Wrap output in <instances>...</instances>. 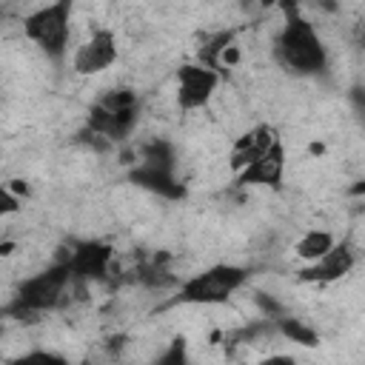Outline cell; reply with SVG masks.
<instances>
[{
  "instance_id": "6da1fadb",
  "label": "cell",
  "mask_w": 365,
  "mask_h": 365,
  "mask_svg": "<svg viewBox=\"0 0 365 365\" xmlns=\"http://www.w3.org/2000/svg\"><path fill=\"white\" fill-rule=\"evenodd\" d=\"M277 60L297 77H319L328 71V48L297 6H285V20L277 34Z\"/></svg>"
},
{
  "instance_id": "7a4b0ae2",
  "label": "cell",
  "mask_w": 365,
  "mask_h": 365,
  "mask_svg": "<svg viewBox=\"0 0 365 365\" xmlns=\"http://www.w3.org/2000/svg\"><path fill=\"white\" fill-rule=\"evenodd\" d=\"M74 285V277L68 271L66 262L54 259L51 265H46L43 271L26 277L17 291H14V299L9 305V314L14 317H37V314H46L57 305H63L68 299V288Z\"/></svg>"
},
{
  "instance_id": "3957f363",
  "label": "cell",
  "mask_w": 365,
  "mask_h": 365,
  "mask_svg": "<svg viewBox=\"0 0 365 365\" xmlns=\"http://www.w3.org/2000/svg\"><path fill=\"white\" fill-rule=\"evenodd\" d=\"M137 120H140V97L134 88L120 86V88L103 91L91 103L86 117V134L103 137L106 143H117L134 131Z\"/></svg>"
},
{
  "instance_id": "277c9868",
  "label": "cell",
  "mask_w": 365,
  "mask_h": 365,
  "mask_svg": "<svg viewBox=\"0 0 365 365\" xmlns=\"http://www.w3.org/2000/svg\"><path fill=\"white\" fill-rule=\"evenodd\" d=\"M245 282H248V268L231 265V262H217V265H208L205 271L188 277L180 285L177 299L182 305H205V308L208 305H222Z\"/></svg>"
},
{
  "instance_id": "5b68a950",
  "label": "cell",
  "mask_w": 365,
  "mask_h": 365,
  "mask_svg": "<svg viewBox=\"0 0 365 365\" xmlns=\"http://www.w3.org/2000/svg\"><path fill=\"white\" fill-rule=\"evenodd\" d=\"M23 34L54 63L68 51L71 40V3H48L23 17Z\"/></svg>"
},
{
  "instance_id": "8992f818",
  "label": "cell",
  "mask_w": 365,
  "mask_h": 365,
  "mask_svg": "<svg viewBox=\"0 0 365 365\" xmlns=\"http://www.w3.org/2000/svg\"><path fill=\"white\" fill-rule=\"evenodd\" d=\"M54 259L66 262L77 282H94L108 277L114 265V248L100 240H71Z\"/></svg>"
},
{
  "instance_id": "52a82bcc",
  "label": "cell",
  "mask_w": 365,
  "mask_h": 365,
  "mask_svg": "<svg viewBox=\"0 0 365 365\" xmlns=\"http://www.w3.org/2000/svg\"><path fill=\"white\" fill-rule=\"evenodd\" d=\"M222 83V74L202 66V63H182L177 68V88H174V97H177V106L182 111H197V108H205L211 103V97L217 94Z\"/></svg>"
},
{
  "instance_id": "ba28073f",
  "label": "cell",
  "mask_w": 365,
  "mask_h": 365,
  "mask_svg": "<svg viewBox=\"0 0 365 365\" xmlns=\"http://www.w3.org/2000/svg\"><path fill=\"white\" fill-rule=\"evenodd\" d=\"M120 57V46H117V37L111 29L100 26L94 29L71 54V68L83 77H91V74H100L106 68H111Z\"/></svg>"
},
{
  "instance_id": "9c48e42d",
  "label": "cell",
  "mask_w": 365,
  "mask_h": 365,
  "mask_svg": "<svg viewBox=\"0 0 365 365\" xmlns=\"http://www.w3.org/2000/svg\"><path fill=\"white\" fill-rule=\"evenodd\" d=\"M279 143V134L274 125L268 123H257L251 125L245 134H240L234 143H231V151H228V165L234 174L245 171L251 163H257L265 151H271L274 145Z\"/></svg>"
},
{
  "instance_id": "30bf717a",
  "label": "cell",
  "mask_w": 365,
  "mask_h": 365,
  "mask_svg": "<svg viewBox=\"0 0 365 365\" xmlns=\"http://www.w3.org/2000/svg\"><path fill=\"white\" fill-rule=\"evenodd\" d=\"M356 265V251L354 245L348 242H336L322 259L311 262V265H302L299 268V279L302 282H311V285H328V282H336L342 277H348Z\"/></svg>"
},
{
  "instance_id": "8fae6325",
  "label": "cell",
  "mask_w": 365,
  "mask_h": 365,
  "mask_svg": "<svg viewBox=\"0 0 365 365\" xmlns=\"http://www.w3.org/2000/svg\"><path fill=\"white\" fill-rule=\"evenodd\" d=\"M285 165H288V157H285V145L277 143L271 151H265L257 163H251L245 171L237 174V182L240 185H265V188H279L282 180H285Z\"/></svg>"
},
{
  "instance_id": "7c38bea8",
  "label": "cell",
  "mask_w": 365,
  "mask_h": 365,
  "mask_svg": "<svg viewBox=\"0 0 365 365\" xmlns=\"http://www.w3.org/2000/svg\"><path fill=\"white\" fill-rule=\"evenodd\" d=\"M336 242H339V240H336L331 231H325V228H308V231L294 242V254H297L305 265H311V262L322 259Z\"/></svg>"
},
{
  "instance_id": "4fadbf2b",
  "label": "cell",
  "mask_w": 365,
  "mask_h": 365,
  "mask_svg": "<svg viewBox=\"0 0 365 365\" xmlns=\"http://www.w3.org/2000/svg\"><path fill=\"white\" fill-rule=\"evenodd\" d=\"M277 322H279V331H282L291 342H299V345H317V342H319L317 331H314L308 322H302V319L282 317V319H277Z\"/></svg>"
},
{
  "instance_id": "5bb4252c",
  "label": "cell",
  "mask_w": 365,
  "mask_h": 365,
  "mask_svg": "<svg viewBox=\"0 0 365 365\" xmlns=\"http://www.w3.org/2000/svg\"><path fill=\"white\" fill-rule=\"evenodd\" d=\"M9 365H71L68 356L57 354V351H46V348H31L20 356H14Z\"/></svg>"
},
{
  "instance_id": "9a60e30c",
  "label": "cell",
  "mask_w": 365,
  "mask_h": 365,
  "mask_svg": "<svg viewBox=\"0 0 365 365\" xmlns=\"http://www.w3.org/2000/svg\"><path fill=\"white\" fill-rule=\"evenodd\" d=\"M148 365H191V359H188V345H185V339L182 336H177V339H171Z\"/></svg>"
},
{
  "instance_id": "2e32d148",
  "label": "cell",
  "mask_w": 365,
  "mask_h": 365,
  "mask_svg": "<svg viewBox=\"0 0 365 365\" xmlns=\"http://www.w3.org/2000/svg\"><path fill=\"white\" fill-rule=\"evenodd\" d=\"M259 365H299L294 356H288V354H274V356H265Z\"/></svg>"
},
{
  "instance_id": "e0dca14e",
  "label": "cell",
  "mask_w": 365,
  "mask_h": 365,
  "mask_svg": "<svg viewBox=\"0 0 365 365\" xmlns=\"http://www.w3.org/2000/svg\"><path fill=\"white\" fill-rule=\"evenodd\" d=\"M351 37H354V43H356L359 48H365V17L354 23V31H351Z\"/></svg>"
},
{
  "instance_id": "ac0fdd59",
  "label": "cell",
  "mask_w": 365,
  "mask_h": 365,
  "mask_svg": "<svg viewBox=\"0 0 365 365\" xmlns=\"http://www.w3.org/2000/svg\"><path fill=\"white\" fill-rule=\"evenodd\" d=\"M348 194H351V197H365V180H356V182L348 188Z\"/></svg>"
}]
</instances>
